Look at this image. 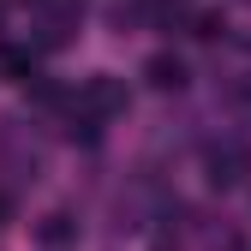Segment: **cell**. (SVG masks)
I'll return each instance as SVG.
<instances>
[{
  "label": "cell",
  "mask_w": 251,
  "mask_h": 251,
  "mask_svg": "<svg viewBox=\"0 0 251 251\" xmlns=\"http://www.w3.org/2000/svg\"><path fill=\"white\" fill-rule=\"evenodd\" d=\"M150 84H155V90H179V84H185V66H179V60H168V54L150 60Z\"/></svg>",
  "instance_id": "2"
},
{
  "label": "cell",
  "mask_w": 251,
  "mask_h": 251,
  "mask_svg": "<svg viewBox=\"0 0 251 251\" xmlns=\"http://www.w3.org/2000/svg\"><path fill=\"white\" fill-rule=\"evenodd\" d=\"M126 108V84L120 78H90L78 96H72V114L84 120V126H96V120H108V114H120Z\"/></svg>",
  "instance_id": "1"
}]
</instances>
